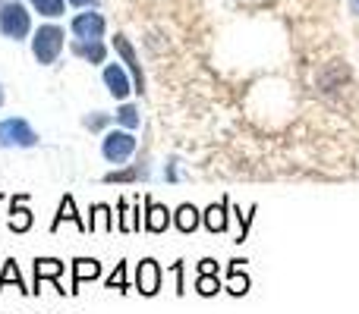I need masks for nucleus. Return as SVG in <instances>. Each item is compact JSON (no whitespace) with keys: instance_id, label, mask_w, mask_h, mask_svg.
Masks as SVG:
<instances>
[{"instance_id":"nucleus-8","label":"nucleus","mask_w":359,"mask_h":314,"mask_svg":"<svg viewBox=\"0 0 359 314\" xmlns=\"http://www.w3.org/2000/svg\"><path fill=\"white\" fill-rule=\"evenodd\" d=\"M161 290V267H158L155 258H145L136 271V292L142 296H158Z\"/></svg>"},{"instance_id":"nucleus-3","label":"nucleus","mask_w":359,"mask_h":314,"mask_svg":"<svg viewBox=\"0 0 359 314\" xmlns=\"http://www.w3.org/2000/svg\"><path fill=\"white\" fill-rule=\"evenodd\" d=\"M133 151H136V136H133L130 129H114V132H107L104 142H101V155H104L107 164L123 166L126 160L133 157Z\"/></svg>"},{"instance_id":"nucleus-1","label":"nucleus","mask_w":359,"mask_h":314,"mask_svg":"<svg viewBox=\"0 0 359 314\" xmlns=\"http://www.w3.org/2000/svg\"><path fill=\"white\" fill-rule=\"evenodd\" d=\"M32 54L41 66H50L57 63V57L63 54V29L60 25H41L32 38Z\"/></svg>"},{"instance_id":"nucleus-18","label":"nucleus","mask_w":359,"mask_h":314,"mask_svg":"<svg viewBox=\"0 0 359 314\" xmlns=\"http://www.w3.org/2000/svg\"><path fill=\"white\" fill-rule=\"evenodd\" d=\"M114 214L107 204H95L92 208V223H88V229H101V233H114Z\"/></svg>"},{"instance_id":"nucleus-7","label":"nucleus","mask_w":359,"mask_h":314,"mask_svg":"<svg viewBox=\"0 0 359 314\" xmlns=\"http://www.w3.org/2000/svg\"><path fill=\"white\" fill-rule=\"evenodd\" d=\"M114 50L123 57V66L130 69L133 85H136V94H142V92H145V76H142V66H139V60H136V50H133V44L126 41V35H117V38H114Z\"/></svg>"},{"instance_id":"nucleus-6","label":"nucleus","mask_w":359,"mask_h":314,"mask_svg":"<svg viewBox=\"0 0 359 314\" xmlns=\"http://www.w3.org/2000/svg\"><path fill=\"white\" fill-rule=\"evenodd\" d=\"M104 85H107V92H111L117 101H126V98H130V92H136L130 69L120 66V63H111V66L104 69Z\"/></svg>"},{"instance_id":"nucleus-23","label":"nucleus","mask_w":359,"mask_h":314,"mask_svg":"<svg viewBox=\"0 0 359 314\" xmlns=\"http://www.w3.org/2000/svg\"><path fill=\"white\" fill-rule=\"evenodd\" d=\"M117 123L123 126V129H130V132H133L139 123H142V117H139V110H136L133 104H123V107L117 110Z\"/></svg>"},{"instance_id":"nucleus-19","label":"nucleus","mask_w":359,"mask_h":314,"mask_svg":"<svg viewBox=\"0 0 359 314\" xmlns=\"http://www.w3.org/2000/svg\"><path fill=\"white\" fill-rule=\"evenodd\" d=\"M6 283H16V290H22V292H29L25 290V283H22V273H19V267H16V261H6L4 264V273H0V292L6 290Z\"/></svg>"},{"instance_id":"nucleus-16","label":"nucleus","mask_w":359,"mask_h":314,"mask_svg":"<svg viewBox=\"0 0 359 314\" xmlns=\"http://www.w3.org/2000/svg\"><path fill=\"white\" fill-rule=\"evenodd\" d=\"M205 227H208V233H224L227 229V198L205 210Z\"/></svg>"},{"instance_id":"nucleus-17","label":"nucleus","mask_w":359,"mask_h":314,"mask_svg":"<svg viewBox=\"0 0 359 314\" xmlns=\"http://www.w3.org/2000/svg\"><path fill=\"white\" fill-rule=\"evenodd\" d=\"M174 227L180 229V233H196V227H198V210L192 208V204H180V208L174 210Z\"/></svg>"},{"instance_id":"nucleus-14","label":"nucleus","mask_w":359,"mask_h":314,"mask_svg":"<svg viewBox=\"0 0 359 314\" xmlns=\"http://www.w3.org/2000/svg\"><path fill=\"white\" fill-rule=\"evenodd\" d=\"M25 201H29L25 195L13 198V208H10V229L13 233H25V229L32 227V210L25 208Z\"/></svg>"},{"instance_id":"nucleus-13","label":"nucleus","mask_w":359,"mask_h":314,"mask_svg":"<svg viewBox=\"0 0 359 314\" xmlns=\"http://www.w3.org/2000/svg\"><path fill=\"white\" fill-rule=\"evenodd\" d=\"M73 54L79 57V60L92 63V66H98V63H104L107 50H104V44H101V41H79V38H76V41H73Z\"/></svg>"},{"instance_id":"nucleus-25","label":"nucleus","mask_w":359,"mask_h":314,"mask_svg":"<svg viewBox=\"0 0 359 314\" xmlns=\"http://www.w3.org/2000/svg\"><path fill=\"white\" fill-rule=\"evenodd\" d=\"M107 123H111V117H107V113H88V117L82 120V126H86V129H92V132L104 129Z\"/></svg>"},{"instance_id":"nucleus-26","label":"nucleus","mask_w":359,"mask_h":314,"mask_svg":"<svg viewBox=\"0 0 359 314\" xmlns=\"http://www.w3.org/2000/svg\"><path fill=\"white\" fill-rule=\"evenodd\" d=\"M174 277H177V296H183V292H186V283H183V261H177V264H174Z\"/></svg>"},{"instance_id":"nucleus-11","label":"nucleus","mask_w":359,"mask_h":314,"mask_svg":"<svg viewBox=\"0 0 359 314\" xmlns=\"http://www.w3.org/2000/svg\"><path fill=\"white\" fill-rule=\"evenodd\" d=\"M101 277V264L95 258H76L73 261V290L69 292H79V286L86 280H98Z\"/></svg>"},{"instance_id":"nucleus-12","label":"nucleus","mask_w":359,"mask_h":314,"mask_svg":"<svg viewBox=\"0 0 359 314\" xmlns=\"http://www.w3.org/2000/svg\"><path fill=\"white\" fill-rule=\"evenodd\" d=\"M63 220L76 223V229H79V233H86V229H88V223L82 220L79 214H76V201H73V198H69V195L63 198V201H60V208H57V217H54V223H50V229H54V233H57Z\"/></svg>"},{"instance_id":"nucleus-30","label":"nucleus","mask_w":359,"mask_h":314,"mask_svg":"<svg viewBox=\"0 0 359 314\" xmlns=\"http://www.w3.org/2000/svg\"><path fill=\"white\" fill-rule=\"evenodd\" d=\"M0 107H4V88H0Z\"/></svg>"},{"instance_id":"nucleus-9","label":"nucleus","mask_w":359,"mask_h":314,"mask_svg":"<svg viewBox=\"0 0 359 314\" xmlns=\"http://www.w3.org/2000/svg\"><path fill=\"white\" fill-rule=\"evenodd\" d=\"M63 271H67V264H63L60 258H38V261H35V290H32V292H41V283H44V280H54V283H57V292L63 296V292H67V290L60 286V273H63Z\"/></svg>"},{"instance_id":"nucleus-24","label":"nucleus","mask_w":359,"mask_h":314,"mask_svg":"<svg viewBox=\"0 0 359 314\" xmlns=\"http://www.w3.org/2000/svg\"><path fill=\"white\" fill-rule=\"evenodd\" d=\"M107 290H117V292H130V280H126V264L120 261L117 271L107 277Z\"/></svg>"},{"instance_id":"nucleus-28","label":"nucleus","mask_w":359,"mask_h":314,"mask_svg":"<svg viewBox=\"0 0 359 314\" xmlns=\"http://www.w3.org/2000/svg\"><path fill=\"white\" fill-rule=\"evenodd\" d=\"M67 3H73V6H79V10H86V6H95L98 0H67Z\"/></svg>"},{"instance_id":"nucleus-29","label":"nucleus","mask_w":359,"mask_h":314,"mask_svg":"<svg viewBox=\"0 0 359 314\" xmlns=\"http://www.w3.org/2000/svg\"><path fill=\"white\" fill-rule=\"evenodd\" d=\"M350 10H353L356 16H359V0H350Z\"/></svg>"},{"instance_id":"nucleus-20","label":"nucleus","mask_w":359,"mask_h":314,"mask_svg":"<svg viewBox=\"0 0 359 314\" xmlns=\"http://www.w3.org/2000/svg\"><path fill=\"white\" fill-rule=\"evenodd\" d=\"M217 290H224V283H221V277H217V273H198V280H196V292H198V296H215Z\"/></svg>"},{"instance_id":"nucleus-21","label":"nucleus","mask_w":359,"mask_h":314,"mask_svg":"<svg viewBox=\"0 0 359 314\" xmlns=\"http://www.w3.org/2000/svg\"><path fill=\"white\" fill-rule=\"evenodd\" d=\"M32 6H35V13H41V16L57 19L67 10V0H32Z\"/></svg>"},{"instance_id":"nucleus-15","label":"nucleus","mask_w":359,"mask_h":314,"mask_svg":"<svg viewBox=\"0 0 359 314\" xmlns=\"http://www.w3.org/2000/svg\"><path fill=\"white\" fill-rule=\"evenodd\" d=\"M224 290H227L230 296H246L249 292V277L243 273V261H230V277H227V283H224Z\"/></svg>"},{"instance_id":"nucleus-22","label":"nucleus","mask_w":359,"mask_h":314,"mask_svg":"<svg viewBox=\"0 0 359 314\" xmlns=\"http://www.w3.org/2000/svg\"><path fill=\"white\" fill-rule=\"evenodd\" d=\"M145 176V166H130V170H114L104 176V183H136V179Z\"/></svg>"},{"instance_id":"nucleus-4","label":"nucleus","mask_w":359,"mask_h":314,"mask_svg":"<svg viewBox=\"0 0 359 314\" xmlns=\"http://www.w3.org/2000/svg\"><path fill=\"white\" fill-rule=\"evenodd\" d=\"M35 145H38V132L25 120L10 117L0 123V148H35Z\"/></svg>"},{"instance_id":"nucleus-27","label":"nucleus","mask_w":359,"mask_h":314,"mask_svg":"<svg viewBox=\"0 0 359 314\" xmlns=\"http://www.w3.org/2000/svg\"><path fill=\"white\" fill-rule=\"evenodd\" d=\"M198 273H217V261H215V258L198 261Z\"/></svg>"},{"instance_id":"nucleus-5","label":"nucleus","mask_w":359,"mask_h":314,"mask_svg":"<svg viewBox=\"0 0 359 314\" xmlns=\"http://www.w3.org/2000/svg\"><path fill=\"white\" fill-rule=\"evenodd\" d=\"M104 16L101 13H79V16H73V22H69V31H73L79 41H101L104 38Z\"/></svg>"},{"instance_id":"nucleus-10","label":"nucleus","mask_w":359,"mask_h":314,"mask_svg":"<svg viewBox=\"0 0 359 314\" xmlns=\"http://www.w3.org/2000/svg\"><path fill=\"white\" fill-rule=\"evenodd\" d=\"M170 220H174V214H170L164 204H155L151 198H145V217H142V223H145V229H149V233H164V229L170 227Z\"/></svg>"},{"instance_id":"nucleus-2","label":"nucleus","mask_w":359,"mask_h":314,"mask_svg":"<svg viewBox=\"0 0 359 314\" xmlns=\"http://www.w3.org/2000/svg\"><path fill=\"white\" fill-rule=\"evenodd\" d=\"M0 31H4V38H13V41H22L32 31V16L19 0L0 6Z\"/></svg>"}]
</instances>
